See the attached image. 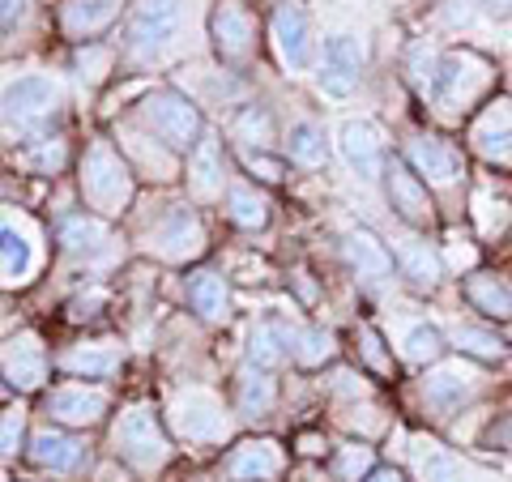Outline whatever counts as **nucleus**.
<instances>
[{
    "instance_id": "c85d7f7f",
    "label": "nucleus",
    "mask_w": 512,
    "mask_h": 482,
    "mask_svg": "<svg viewBox=\"0 0 512 482\" xmlns=\"http://www.w3.org/2000/svg\"><path fill=\"white\" fill-rule=\"evenodd\" d=\"M402 265L419 286H436L440 282V256L431 252L427 244H419V239H406L402 244Z\"/></svg>"
},
{
    "instance_id": "a211bd4d",
    "label": "nucleus",
    "mask_w": 512,
    "mask_h": 482,
    "mask_svg": "<svg viewBox=\"0 0 512 482\" xmlns=\"http://www.w3.org/2000/svg\"><path fill=\"white\" fill-rule=\"evenodd\" d=\"M0 367H5L9 384L35 389V384L47 376V355H43L39 337H18V342H9L5 350H0Z\"/></svg>"
},
{
    "instance_id": "4be33fe9",
    "label": "nucleus",
    "mask_w": 512,
    "mask_h": 482,
    "mask_svg": "<svg viewBox=\"0 0 512 482\" xmlns=\"http://www.w3.org/2000/svg\"><path fill=\"white\" fill-rule=\"evenodd\" d=\"M30 457H35L39 465H47V470L56 474H69L82 465V444H77L73 436H64V431H39L35 444H30Z\"/></svg>"
},
{
    "instance_id": "58836bf2",
    "label": "nucleus",
    "mask_w": 512,
    "mask_h": 482,
    "mask_svg": "<svg viewBox=\"0 0 512 482\" xmlns=\"http://www.w3.org/2000/svg\"><path fill=\"white\" fill-rule=\"evenodd\" d=\"M410 77H414V86H419V90L436 94V82H440V60H436V52H427V47H414Z\"/></svg>"
},
{
    "instance_id": "9d476101",
    "label": "nucleus",
    "mask_w": 512,
    "mask_h": 482,
    "mask_svg": "<svg viewBox=\"0 0 512 482\" xmlns=\"http://www.w3.org/2000/svg\"><path fill=\"white\" fill-rule=\"evenodd\" d=\"M384 184H389L393 210L402 214L410 227H427V222L436 218V205H431V197H427V184L414 175V167L402 163V158L384 163Z\"/></svg>"
},
{
    "instance_id": "1a4fd4ad",
    "label": "nucleus",
    "mask_w": 512,
    "mask_h": 482,
    "mask_svg": "<svg viewBox=\"0 0 512 482\" xmlns=\"http://www.w3.org/2000/svg\"><path fill=\"white\" fill-rule=\"evenodd\" d=\"M210 35H214V47L218 56L227 64H244L256 47V26H252V13L235 0H222V5L210 13Z\"/></svg>"
},
{
    "instance_id": "bb28decb",
    "label": "nucleus",
    "mask_w": 512,
    "mask_h": 482,
    "mask_svg": "<svg viewBox=\"0 0 512 482\" xmlns=\"http://www.w3.org/2000/svg\"><path fill=\"white\" fill-rule=\"evenodd\" d=\"M35 269V248L26 244L18 227H0V282H22Z\"/></svg>"
},
{
    "instance_id": "37998d69",
    "label": "nucleus",
    "mask_w": 512,
    "mask_h": 482,
    "mask_svg": "<svg viewBox=\"0 0 512 482\" xmlns=\"http://www.w3.org/2000/svg\"><path fill=\"white\" fill-rule=\"evenodd\" d=\"M367 482H406V474L393 470V465H376V470L367 474Z\"/></svg>"
},
{
    "instance_id": "2eb2a0df",
    "label": "nucleus",
    "mask_w": 512,
    "mask_h": 482,
    "mask_svg": "<svg viewBox=\"0 0 512 482\" xmlns=\"http://www.w3.org/2000/svg\"><path fill=\"white\" fill-rule=\"evenodd\" d=\"M470 141L478 146V154L508 163V158H512V103L508 99L487 103V111L470 128Z\"/></svg>"
},
{
    "instance_id": "4468645a",
    "label": "nucleus",
    "mask_w": 512,
    "mask_h": 482,
    "mask_svg": "<svg viewBox=\"0 0 512 482\" xmlns=\"http://www.w3.org/2000/svg\"><path fill=\"white\" fill-rule=\"evenodd\" d=\"M474 393H478V372H470V367H461V363L440 367V372H431V376L423 380V397H427L440 414L461 410Z\"/></svg>"
},
{
    "instance_id": "f03ea898",
    "label": "nucleus",
    "mask_w": 512,
    "mask_h": 482,
    "mask_svg": "<svg viewBox=\"0 0 512 482\" xmlns=\"http://www.w3.org/2000/svg\"><path fill=\"white\" fill-rule=\"evenodd\" d=\"M141 116H146V124L167 141L171 150H192L197 146V137H201L197 107H192L184 94H175V90H154L150 99L141 103Z\"/></svg>"
},
{
    "instance_id": "c756f323",
    "label": "nucleus",
    "mask_w": 512,
    "mask_h": 482,
    "mask_svg": "<svg viewBox=\"0 0 512 482\" xmlns=\"http://www.w3.org/2000/svg\"><path fill=\"white\" fill-rule=\"evenodd\" d=\"M286 141H291V158L303 163V167H316L320 158H325V133H320L312 120H299Z\"/></svg>"
},
{
    "instance_id": "72a5a7b5",
    "label": "nucleus",
    "mask_w": 512,
    "mask_h": 482,
    "mask_svg": "<svg viewBox=\"0 0 512 482\" xmlns=\"http://www.w3.org/2000/svg\"><path fill=\"white\" fill-rule=\"evenodd\" d=\"M419 474H423L427 482H461V470H457V461L448 457L444 448H436V444L419 448Z\"/></svg>"
},
{
    "instance_id": "f704fd0d",
    "label": "nucleus",
    "mask_w": 512,
    "mask_h": 482,
    "mask_svg": "<svg viewBox=\"0 0 512 482\" xmlns=\"http://www.w3.org/2000/svg\"><path fill=\"white\" fill-rule=\"evenodd\" d=\"M60 239H64V244H69L73 252H82V248L103 244V239H107V227H103L99 218H69V222L60 227Z\"/></svg>"
},
{
    "instance_id": "f3484780",
    "label": "nucleus",
    "mask_w": 512,
    "mask_h": 482,
    "mask_svg": "<svg viewBox=\"0 0 512 482\" xmlns=\"http://www.w3.org/2000/svg\"><path fill=\"white\" fill-rule=\"evenodd\" d=\"M47 410H52V419H60V423L86 427L107 410V393L94 389V384L90 389L86 384H64V389H56L52 397H47Z\"/></svg>"
},
{
    "instance_id": "f8f14e48",
    "label": "nucleus",
    "mask_w": 512,
    "mask_h": 482,
    "mask_svg": "<svg viewBox=\"0 0 512 482\" xmlns=\"http://www.w3.org/2000/svg\"><path fill=\"white\" fill-rule=\"evenodd\" d=\"M175 427L188 440H218L227 431V414L210 393H188L175 401Z\"/></svg>"
},
{
    "instance_id": "c03bdc74",
    "label": "nucleus",
    "mask_w": 512,
    "mask_h": 482,
    "mask_svg": "<svg viewBox=\"0 0 512 482\" xmlns=\"http://www.w3.org/2000/svg\"><path fill=\"white\" fill-rule=\"evenodd\" d=\"M483 9L495 13V18H508V13H512V0H483Z\"/></svg>"
},
{
    "instance_id": "473e14b6",
    "label": "nucleus",
    "mask_w": 512,
    "mask_h": 482,
    "mask_svg": "<svg viewBox=\"0 0 512 482\" xmlns=\"http://www.w3.org/2000/svg\"><path fill=\"white\" fill-rule=\"evenodd\" d=\"M402 350L410 363H431L444 355V333L431 329V325H414L406 337H402Z\"/></svg>"
},
{
    "instance_id": "e433bc0d",
    "label": "nucleus",
    "mask_w": 512,
    "mask_h": 482,
    "mask_svg": "<svg viewBox=\"0 0 512 482\" xmlns=\"http://www.w3.org/2000/svg\"><path fill=\"white\" fill-rule=\"evenodd\" d=\"M282 355H286V350H282V342H278L274 320H265V325H256V329H252V359L261 363V367H274Z\"/></svg>"
},
{
    "instance_id": "dca6fc26",
    "label": "nucleus",
    "mask_w": 512,
    "mask_h": 482,
    "mask_svg": "<svg viewBox=\"0 0 512 482\" xmlns=\"http://www.w3.org/2000/svg\"><path fill=\"white\" fill-rule=\"evenodd\" d=\"M282 465H286V453L274 440H252L227 457V474L239 482H269L282 474Z\"/></svg>"
},
{
    "instance_id": "2f4dec72",
    "label": "nucleus",
    "mask_w": 512,
    "mask_h": 482,
    "mask_svg": "<svg viewBox=\"0 0 512 482\" xmlns=\"http://www.w3.org/2000/svg\"><path fill=\"white\" fill-rule=\"evenodd\" d=\"M64 372H82V376H111L120 367V355L116 350H69L60 359Z\"/></svg>"
},
{
    "instance_id": "5701e85b",
    "label": "nucleus",
    "mask_w": 512,
    "mask_h": 482,
    "mask_svg": "<svg viewBox=\"0 0 512 482\" xmlns=\"http://www.w3.org/2000/svg\"><path fill=\"white\" fill-rule=\"evenodd\" d=\"M188 184L197 197H214L222 188V158H218V146L214 137H201L192 146V158H188Z\"/></svg>"
},
{
    "instance_id": "ea45409f",
    "label": "nucleus",
    "mask_w": 512,
    "mask_h": 482,
    "mask_svg": "<svg viewBox=\"0 0 512 482\" xmlns=\"http://www.w3.org/2000/svg\"><path fill=\"white\" fill-rule=\"evenodd\" d=\"M18 444H22V414H5L0 419V457L18 453Z\"/></svg>"
},
{
    "instance_id": "0eeeda50",
    "label": "nucleus",
    "mask_w": 512,
    "mask_h": 482,
    "mask_svg": "<svg viewBox=\"0 0 512 482\" xmlns=\"http://www.w3.org/2000/svg\"><path fill=\"white\" fill-rule=\"evenodd\" d=\"M56 103H60V90H56L52 77H22V82H13L5 90L0 116H5L13 128H35L52 116Z\"/></svg>"
},
{
    "instance_id": "a19ab883",
    "label": "nucleus",
    "mask_w": 512,
    "mask_h": 482,
    "mask_svg": "<svg viewBox=\"0 0 512 482\" xmlns=\"http://www.w3.org/2000/svg\"><path fill=\"white\" fill-rule=\"evenodd\" d=\"M359 342H363V359L376 367V372H389V359H384V350H380V337H376V329H359Z\"/></svg>"
},
{
    "instance_id": "cd10ccee",
    "label": "nucleus",
    "mask_w": 512,
    "mask_h": 482,
    "mask_svg": "<svg viewBox=\"0 0 512 482\" xmlns=\"http://www.w3.org/2000/svg\"><path fill=\"white\" fill-rule=\"evenodd\" d=\"M274 401H278V389H274V380H269L265 372L248 367V372L239 376V410L244 414H265Z\"/></svg>"
},
{
    "instance_id": "f257e3e1",
    "label": "nucleus",
    "mask_w": 512,
    "mask_h": 482,
    "mask_svg": "<svg viewBox=\"0 0 512 482\" xmlns=\"http://www.w3.org/2000/svg\"><path fill=\"white\" fill-rule=\"evenodd\" d=\"M491 86H495V73L478 52H453V56L440 60L436 99L444 107H470L478 99H487Z\"/></svg>"
},
{
    "instance_id": "4c0bfd02",
    "label": "nucleus",
    "mask_w": 512,
    "mask_h": 482,
    "mask_svg": "<svg viewBox=\"0 0 512 482\" xmlns=\"http://www.w3.org/2000/svg\"><path fill=\"white\" fill-rule=\"evenodd\" d=\"M333 474L346 478V482H355L359 474H372V448H363V444H346L338 461H333Z\"/></svg>"
},
{
    "instance_id": "9b49d317",
    "label": "nucleus",
    "mask_w": 512,
    "mask_h": 482,
    "mask_svg": "<svg viewBox=\"0 0 512 482\" xmlns=\"http://www.w3.org/2000/svg\"><path fill=\"white\" fill-rule=\"evenodd\" d=\"M338 146H342V158L363 175V180L384 175V137L372 120H346Z\"/></svg>"
},
{
    "instance_id": "39448f33",
    "label": "nucleus",
    "mask_w": 512,
    "mask_h": 482,
    "mask_svg": "<svg viewBox=\"0 0 512 482\" xmlns=\"http://www.w3.org/2000/svg\"><path fill=\"white\" fill-rule=\"evenodd\" d=\"M180 13L184 0H141L133 22H128V52L137 56H154L175 39L180 30Z\"/></svg>"
},
{
    "instance_id": "aec40b11",
    "label": "nucleus",
    "mask_w": 512,
    "mask_h": 482,
    "mask_svg": "<svg viewBox=\"0 0 512 482\" xmlns=\"http://www.w3.org/2000/svg\"><path fill=\"white\" fill-rule=\"evenodd\" d=\"M274 329H278L282 350H286V355H291L295 363H303V367H316V363H325V359L333 355V337L320 333V329L282 325V320H274Z\"/></svg>"
},
{
    "instance_id": "b1692460",
    "label": "nucleus",
    "mask_w": 512,
    "mask_h": 482,
    "mask_svg": "<svg viewBox=\"0 0 512 482\" xmlns=\"http://www.w3.org/2000/svg\"><path fill=\"white\" fill-rule=\"evenodd\" d=\"M120 13L116 0H69L64 5V30L69 35H99L103 26H111V18Z\"/></svg>"
},
{
    "instance_id": "ddd939ff",
    "label": "nucleus",
    "mask_w": 512,
    "mask_h": 482,
    "mask_svg": "<svg viewBox=\"0 0 512 482\" xmlns=\"http://www.w3.org/2000/svg\"><path fill=\"white\" fill-rule=\"evenodd\" d=\"M406 158H410L414 175H419V180L427 175L431 184H453L461 175V154L440 137H414L406 146Z\"/></svg>"
},
{
    "instance_id": "423d86ee",
    "label": "nucleus",
    "mask_w": 512,
    "mask_h": 482,
    "mask_svg": "<svg viewBox=\"0 0 512 482\" xmlns=\"http://www.w3.org/2000/svg\"><path fill=\"white\" fill-rule=\"evenodd\" d=\"M359 77H363V47H359V39L333 35L325 43V56H320L316 86L325 90L329 99H350V94L359 90Z\"/></svg>"
},
{
    "instance_id": "7ed1b4c3",
    "label": "nucleus",
    "mask_w": 512,
    "mask_h": 482,
    "mask_svg": "<svg viewBox=\"0 0 512 482\" xmlns=\"http://www.w3.org/2000/svg\"><path fill=\"white\" fill-rule=\"evenodd\" d=\"M82 192L94 210H120V205L133 197V180L120 163V154L111 146H90L86 154V167H82Z\"/></svg>"
},
{
    "instance_id": "20e7f679",
    "label": "nucleus",
    "mask_w": 512,
    "mask_h": 482,
    "mask_svg": "<svg viewBox=\"0 0 512 482\" xmlns=\"http://www.w3.org/2000/svg\"><path fill=\"white\" fill-rule=\"evenodd\" d=\"M111 440H116V448L128 457V461H137V465H158V461H167V436H163V427H158L154 419V410L150 406H133V410H124L116 427H111Z\"/></svg>"
},
{
    "instance_id": "412c9836",
    "label": "nucleus",
    "mask_w": 512,
    "mask_h": 482,
    "mask_svg": "<svg viewBox=\"0 0 512 482\" xmlns=\"http://www.w3.org/2000/svg\"><path fill=\"white\" fill-rule=\"evenodd\" d=\"M346 256H350V265H355L363 278H389L393 273V252L380 244V239L372 231H350L346 239Z\"/></svg>"
},
{
    "instance_id": "6ab92c4d",
    "label": "nucleus",
    "mask_w": 512,
    "mask_h": 482,
    "mask_svg": "<svg viewBox=\"0 0 512 482\" xmlns=\"http://www.w3.org/2000/svg\"><path fill=\"white\" fill-rule=\"evenodd\" d=\"M158 252L171 256V261H184V256L192 252H201V222L192 210H171L163 222H158Z\"/></svg>"
},
{
    "instance_id": "393cba45",
    "label": "nucleus",
    "mask_w": 512,
    "mask_h": 482,
    "mask_svg": "<svg viewBox=\"0 0 512 482\" xmlns=\"http://www.w3.org/2000/svg\"><path fill=\"white\" fill-rule=\"evenodd\" d=\"M466 299L491 320H512V291L500 278H491V273H474L466 282Z\"/></svg>"
},
{
    "instance_id": "7c9ffc66",
    "label": "nucleus",
    "mask_w": 512,
    "mask_h": 482,
    "mask_svg": "<svg viewBox=\"0 0 512 482\" xmlns=\"http://www.w3.org/2000/svg\"><path fill=\"white\" fill-rule=\"evenodd\" d=\"M231 222H239V227H248V231H256V227H265L269 222V201L265 197H256L252 188H231Z\"/></svg>"
},
{
    "instance_id": "79ce46f5",
    "label": "nucleus",
    "mask_w": 512,
    "mask_h": 482,
    "mask_svg": "<svg viewBox=\"0 0 512 482\" xmlns=\"http://www.w3.org/2000/svg\"><path fill=\"white\" fill-rule=\"evenodd\" d=\"M22 9H26V0H0V26L18 22V18H22Z\"/></svg>"
},
{
    "instance_id": "a878e982",
    "label": "nucleus",
    "mask_w": 512,
    "mask_h": 482,
    "mask_svg": "<svg viewBox=\"0 0 512 482\" xmlns=\"http://www.w3.org/2000/svg\"><path fill=\"white\" fill-rule=\"evenodd\" d=\"M188 303H192V312L205 316V320H222L231 308V291H227V282L218 278V273H197V278L188 282Z\"/></svg>"
},
{
    "instance_id": "6e6552de",
    "label": "nucleus",
    "mask_w": 512,
    "mask_h": 482,
    "mask_svg": "<svg viewBox=\"0 0 512 482\" xmlns=\"http://www.w3.org/2000/svg\"><path fill=\"white\" fill-rule=\"evenodd\" d=\"M274 43L286 69H308L312 64V18L303 0H282L274 9Z\"/></svg>"
},
{
    "instance_id": "c9c22d12",
    "label": "nucleus",
    "mask_w": 512,
    "mask_h": 482,
    "mask_svg": "<svg viewBox=\"0 0 512 482\" xmlns=\"http://www.w3.org/2000/svg\"><path fill=\"white\" fill-rule=\"evenodd\" d=\"M453 342L461 350H470V355H483V359H504V342L500 337H491L483 329H470V325H457L453 329Z\"/></svg>"
}]
</instances>
